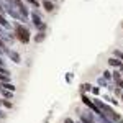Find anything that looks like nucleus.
Wrapping results in <instances>:
<instances>
[{"label":"nucleus","instance_id":"nucleus-1","mask_svg":"<svg viewBox=\"0 0 123 123\" xmlns=\"http://www.w3.org/2000/svg\"><path fill=\"white\" fill-rule=\"evenodd\" d=\"M17 36H18L20 41L26 43V41L30 39V33H28V30H26V28H23L21 25H18V26H17Z\"/></svg>","mask_w":123,"mask_h":123},{"label":"nucleus","instance_id":"nucleus-2","mask_svg":"<svg viewBox=\"0 0 123 123\" xmlns=\"http://www.w3.org/2000/svg\"><path fill=\"white\" fill-rule=\"evenodd\" d=\"M43 7H44L48 12H53V10H54V5H53V3H49L48 0H44V2H43Z\"/></svg>","mask_w":123,"mask_h":123},{"label":"nucleus","instance_id":"nucleus-3","mask_svg":"<svg viewBox=\"0 0 123 123\" xmlns=\"http://www.w3.org/2000/svg\"><path fill=\"white\" fill-rule=\"evenodd\" d=\"M10 3H15V5H18V7H21L23 3H21V0H8Z\"/></svg>","mask_w":123,"mask_h":123},{"label":"nucleus","instance_id":"nucleus-4","mask_svg":"<svg viewBox=\"0 0 123 123\" xmlns=\"http://www.w3.org/2000/svg\"><path fill=\"white\" fill-rule=\"evenodd\" d=\"M0 25H3V26H5V25H7V21H5V18H3V17H2V13H0Z\"/></svg>","mask_w":123,"mask_h":123},{"label":"nucleus","instance_id":"nucleus-5","mask_svg":"<svg viewBox=\"0 0 123 123\" xmlns=\"http://www.w3.org/2000/svg\"><path fill=\"white\" fill-rule=\"evenodd\" d=\"M30 3H33V5H36V7H38V0H28Z\"/></svg>","mask_w":123,"mask_h":123},{"label":"nucleus","instance_id":"nucleus-6","mask_svg":"<svg viewBox=\"0 0 123 123\" xmlns=\"http://www.w3.org/2000/svg\"><path fill=\"white\" fill-rule=\"evenodd\" d=\"M2 10H3V5H2V3H0V12H2Z\"/></svg>","mask_w":123,"mask_h":123}]
</instances>
